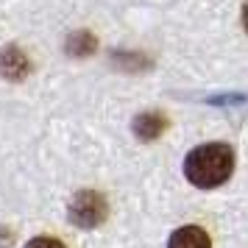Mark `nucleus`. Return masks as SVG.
I'll use <instances>...</instances> for the list:
<instances>
[{
  "label": "nucleus",
  "mask_w": 248,
  "mask_h": 248,
  "mask_svg": "<svg viewBox=\"0 0 248 248\" xmlns=\"http://www.w3.org/2000/svg\"><path fill=\"white\" fill-rule=\"evenodd\" d=\"M232 168H234V154H232V148L223 145V142L192 148L190 154H187V159H184V173H187V179H190L195 187H201V190L220 187V184L232 176Z\"/></svg>",
  "instance_id": "nucleus-1"
},
{
  "label": "nucleus",
  "mask_w": 248,
  "mask_h": 248,
  "mask_svg": "<svg viewBox=\"0 0 248 248\" xmlns=\"http://www.w3.org/2000/svg\"><path fill=\"white\" fill-rule=\"evenodd\" d=\"M64 50L76 59H87V56H92V53H98V39H95L90 31H76V34L67 36Z\"/></svg>",
  "instance_id": "nucleus-6"
},
{
  "label": "nucleus",
  "mask_w": 248,
  "mask_h": 248,
  "mask_svg": "<svg viewBox=\"0 0 248 248\" xmlns=\"http://www.w3.org/2000/svg\"><path fill=\"white\" fill-rule=\"evenodd\" d=\"M165 128H168V120L159 112H145V114H140V117H134V134L140 140H145V142L156 140Z\"/></svg>",
  "instance_id": "nucleus-4"
},
{
  "label": "nucleus",
  "mask_w": 248,
  "mask_h": 248,
  "mask_svg": "<svg viewBox=\"0 0 248 248\" xmlns=\"http://www.w3.org/2000/svg\"><path fill=\"white\" fill-rule=\"evenodd\" d=\"M31 73V62L17 45H9L0 50V76L9 81H23Z\"/></svg>",
  "instance_id": "nucleus-3"
},
{
  "label": "nucleus",
  "mask_w": 248,
  "mask_h": 248,
  "mask_svg": "<svg viewBox=\"0 0 248 248\" xmlns=\"http://www.w3.org/2000/svg\"><path fill=\"white\" fill-rule=\"evenodd\" d=\"M168 248H212V246H209V237H206L203 229H198V226H184L179 232H173Z\"/></svg>",
  "instance_id": "nucleus-5"
},
{
  "label": "nucleus",
  "mask_w": 248,
  "mask_h": 248,
  "mask_svg": "<svg viewBox=\"0 0 248 248\" xmlns=\"http://www.w3.org/2000/svg\"><path fill=\"white\" fill-rule=\"evenodd\" d=\"M109 215V206H106V198L98 195L92 190H81L76 192V198L70 201V223L81 226V229H95L101 226Z\"/></svg>",
  "instance_id": "nucleus-2"
},
{
  "label": "nucleus",
  "mask_w": 248,
  "mask_h": 248,
  "mask_svg": "<svg viewBox=\"0 0 248 248\" xmlns=\"http://www.w3.org/2000/svg\"><path fill=\"white\" fill-rule=\"evenodd\" d=\"M243 25H246V31H248V0H246V6H243Z\"/></svg>",
  "instance_id": "nucleus-8"
},
{
  "label": "nucleus",
  "mask_w": 248,
  "mask_h": 248,
  "mask_svg": "<svg viewBox=\"0 0 248 248\" xmlns=\"http://www.w3.org/2000/svg\"><path fill=\"white\" fill-rule=\"evenodd\" d=\"M25 248H64V246L59 243L56 237H34Z\"/></svg>",
  "instance_id": "nucleus-7"
}]
</instances>
